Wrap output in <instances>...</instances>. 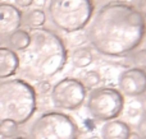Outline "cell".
<instances>
[{"instance_id":"cell-1","label":"cell","mask_w":146,"mask_h":139,"mask_svg":"<svg viewBox=\"0 0 146 139\" xmlns=\"http://www.w3.org/2000/svg\"><path fill=\"white\" fill-rule=\"evenodd\" d=\"M145 36L146 19L135 5L123 0H113L94 13L86 37L101 55L126 58L137 50Z\"/></svg>"},{"instance_id":"cell-2","label":"cell","mask_w":146,"mask_h":139,"mask_svg":"<svg viewBox=\"0 0 146 139\" xmlns=\"http://www.w3.org/2000/svg\"><path fill=\"white\" fill-rule=\"evenodd\" d=\"M30 45L19 56L21 74L35 82L49 81L68 61V49L56 32L49 28L31 30Z\"/></svg>"},{"instance_id":"cell-3","label":"cell","mask_w":146,"mask_h":139,"mask_svg":"<svg viewBox=\"0 0 146 139\" xmlns=\"http://www.w3.org/2000/svg\"><path fill=\"white\" fill-rule=\"evenodd\" d=\"M37 110L35 87L21 78L0 81V121L10 120L23 125Z\"/></svg>"},{"instance_id":"cell-4","label":"cell","mask_w":146,"mask_h":139,"mask_svg":"<svg viewBox=\"0 0 146 139\" xmlns=\"http://www.w3.org/2000/svg\"><path fill=\"white\" fill-rule=\"evenodd\" d=\"M48 13L58 30L76 33L87 27L95 13V5L91 0H50Z\"/></svg>"},{"instance_id":"cell-5","label":"cell","mask_w":146,"mask_h":139,"mask_svg":"<svg viewBox=\"0 0 146 139\" xmlns=\"http://www.w3.org/2000/svg\"><path fill=\"white\" fill-rule=\"evenodd\" d=\"M30 139H78L80 128L72 116L60 111L42 112L32 123Z\"/></svg>"},{"instance_id":"cell-6","label":"cell","mask_w":146,"mask_h":139,"mask_svg":"<svg viewBox=\"0 0 146 139\" xmlns=\"http://www.w3.org/2000/svg\"><path fill=\"white\" fill-rule=\"evenodd\" d=\"M87 111L95 120L110 121L123 111L124 96L114 87H98L87 97Z\"/></svg>"},{"instance_id":"cell-7","label":"cell","mask_w":146,"mask_h":139,"mask_svg":"<svg viewBox=\"0 0 146 139\" xmlns=\"http://www.w3.org/2000/svg\"><path fill=\"white\" fill-rule=\"evenodd\" d=\"M87 91L77 78H63L54 84L50 92L51 102L56 109L74 111L83 105Z\"/></svg>"},{"instance_id":"cell-8","label":"cell","mask_w":146,"mask_h":139,"mask_svg":"<svg viewBox=\"0 0 146 139\" xmlns=\"http://www.w3.org/2000/svg\"><path fill=\"white\" fill-rule=\"evenodd\" d=\"M118 89L128 98H137L146 93V70L128 68L118 78Z\"/></svg>"},{"instance_id":"cell-9","label":"cell","mask_w":146,"mask_h":139,"mask_svg":"<svg viewBox=\"0 0 146 139\" xmlns=\"http://www.w3.org/2000/svg\"><path fill=\"white\" fill-rule=\"evenodd\" d=\"M23 13L14 4L0 3V38H8L22 26Z\"/></svg>"},{"instance_id":"cell-10","label":"cell","mask_w":146,"mask_h":139,"mask_svg":"<svg viewBox=\"0 0 146 139\" xmlns=\"http://www.w3.org/2000/svg\"><path fill=\"white\" fill-rule=\"evenodd\" d=\"M19 69V55L12 49L0 46V81L12 78Z\"/></svg>"},{"instance_id":"cell-11","label":"cell","mask_w":146,"mask_h":139,"mask_svg":"<svg viewBox=\"0 0 146 139\" xmlns=\"http://www.w3.org/2000/svg\"><path fill=\"white\" fill-rule=\"evenodd\" d=\"M132 130L126 121L114 119L101 125L100 139H128Z\"/></svg>"},{"instance_id":"cell-12","label":"cell","mask_w":146,"mask_h":139,"mask_svg":"<svg viewBox=\"0 0 146 139\" xmlns=\"http://www.w3.org/2000/svg\"><path fill=\"white\" fill-rule=\"evenodd\" d=\"M30 41H31V37H30V32L26 30H17L15 32H13L12 35L8 37V43H9V49H12L13 51H25L26 49L30 45Z\"/></svg>"},{"instance_id":"cell-13","label":"cell","mask_w":146,"mask_h":139,"mask_svg":"<svg viewBox=\"0 0 146 139\" xmlns=\"http://www.w3.org/2000/svg\"><path fill=\"white\" fill-rule=\"evenodd\" d=\"M45 23H46V13L42 9L33 8V9H30L28 12H26L23 14L22 24L28 26L32 30L42 28Z\"/></svg>"},{"instance_id":"cell-14","label":"cell","mask_w":146,"mask_h":139,"mask_svg":"<svg viewBox=\"0 0 146 139\" xmlns=\"http://www.w3.org/2000/svg\"><path fill=\"white\" fill-rule=\"evenodd\" d=\"M71 61L76 68L85 69L90 66L94 61L92 51L87 47H77L72 51L71 54Z\"/></svg>"},{"instance_id":"cell-15","label":"cell","mask_w":146,"mask_h":139,"mask_svg":"<svg viewBox=\"0 0 146 139\" xmlns=\"http://www.w3.org/2000/svg\"><path fill=\"white\" fill-rule=\"evenodd\" d=\"M81 83L83 84V87L87 89H95L99 87V84L101 83V75L98 70H87L86 73H83L82 78L80 79Z\"/></svg>"},{"instance_id":"cell-16","label":"cell","mask_w":146,"mask_h":139,"mask_svg":"<svg viewBox=\"0 0 146 139\" xmlns=\"http://www.w3.org/2000/svg\"><path fill=\"white\" fill-rule=\"evenodd\" d=\"M18 132H19V125L15 124L14 121H10V120L0 121V135L3 137V139L17 137Z\"/></svg>"},{"instance_id":"cell-17","label":"cell","mask_w":146,"mask_h":139,"mask_svg":"<svg viewBox=\"0 0 146 139\" xmlns=\"http://www.w3.org/2000/svg\"><path fill=\"white\" fill-rule=\"evenodd\" d=\"M126 107V116L129 119H135V117H141L142 115V110H141V105H140L139 97L137 98H129L128 102L126 104L124 101V106Z\"/></svg>"},{"instance_id":"cell-18","label":"cell","mask_w":146,"mask_h":139,"mask_svg":"<svg viewBox=\"0 0 146 139\" xmlns=\"http://www.w3.org/2000/svg\"><path fill=\"white\" fill-rule=\"evenodd\" d=\"M129 61L133 65V68L146 70V49H139L129 54Z\"/></svg>"},{"instance_id":"cell-19","label":"cell","mask_w":146,"mask_h":139,"mask_svg":"<svg viewBox=\"0 0 146 139\" xmlns=\"http://www.w3.org/2000/svg\"><path fill=\"white\" fill-rule=\"evenodd\" d=\"M51 88H53V86H51L50 81H40L36 84L35 91H36V94H42V96H45L49 92H51Z\"/></svg>"},{"instance_id":"cell-20","label":"cell","mask_w":146,"mask_h":139,"mask_svg":"<svg viewBox=\"0 0 146 139\" xmlns=\"http://www.w3.org/2000/svg\"><path fill=\"white\" fill-rule=\"evenodd\" d=\"M136 129H137V134L140 137H146V115H142L140 117L139 123L136 125Z\"/></svg>"},{"instance_id":"cell-21","label":"cell","mask_w":146,"mask_h":139,"mask_svg":"<svg viewBox=\"0 0 146 139\" xmlns=\"http://www.w3.org/2000/svg\"><path fill=\"white\" fill-rule=\"evenodd\" d=\"M135 8L137 9V12L142 15L146 19V0H136V5Z\"/></svg>"},{"instance_id":"cell-22","label":"cell","mask_w":146,"mask_h":139,"mask_svg":"<svg viewBox=\"0 0 146 139\" xmlns=\"http://www.w3.org/2000/svg\"><path fill=\"white\" fill-rule=\"evenodd\" d=\"M33 4V0H14V5L18 9H27Z\"/></svg>"},{"instance_id":"cell-23","label":"cell","mask_w":146,"mask_h":139,"mask_svg":"<svg viewBox=\"0 0 146 139\" xmlns=\"http://www.w3.org/2000/svg\"><path fill=\"white\" fill-rule=\"evenodd\" d=\"M139 101H140V105H141L142 114H144V115H146V93L139 97Z\"/></svg>"},{"instance_id":"cell-24","label":"cell","mask_w":146,"mask_h":139,"mask_svg":"<svg viewBox=\"0 0 146 139\" xmlns=\"http://www.w3.org/2000/svg\"><path fill=\"white\" fill-rule=\"evenodd\" d=\"M33 4H35L38 9H41V8L46 4V0H33Z\"/></svg>"},{"instance_id":"cell-25","label":"cell","mask_w":146,"mask_h":139,"mask_svg":"<svg viewBox=\"0 0 146 139\" xmlns=\"http://www.w3.org/2000/svg\"><path fill=\"white\" fill-rule=\"evenodd\" d=\"M140 138H141V137H140V135L137 134V133H133V132H132L128 139H140Z\"/></svg>"},{"instance_id":"cell-26","label":"cell","mask_w":146,"mask_h":139,"mask_svg":"<svg viewBox=\"0 0 146 139\" xmlns=\"http://www.w3.org/2000/svg\"><path fill=\"white\" fill-rule=\"evenodd\" d=\"M91 1H92L94 5H95V4H100V3H105L106 0H91Z\"/></svg>"},{"instance_id":"cell-27","label":"cell","mask_w":146,"mask_h":139,"mask_svg":"<svg viewBox=\"0 0 146 139\" xmlns=\"http://www.w3.org/2000/svg\"><path fill=\"white\" fill-rule=\"evenodd\" d=\"M7 139H26L23 137H19V135H17V137H13V138H7Z\"/></svg>"},{"instance_id":"cell-28","label":"cell","mask_w":146,"mask_h":139,"mask_svg":"<svg viewBox=\"0 0 146 139\" xmlns=\"http://www.w3.org/2000/svg\"><path fill=\"white\" fill-rule=\"evenodd\" d=\"M88 139H100V138H98V137H90Z\"/></svg>"},{"instance_id":"cell-29","label":"cell","mask_w":146,"mask_h":139,"mask_svg":"<svg viewBox=\"0 0 146 139\" xmlns=\"http://www.w3.org/2000/svg\"><path fill=\"white\" fill-rule=\"evenodd\" d=\"M140 139H146V137H141V138H140Z\"/></svg>"},{"instance_id":"cell-30","label":"cell","mask_w":146,"mask_h":139,"mask_svg":"<svg viewBox=\"0 0 146 139\" xmlns=\"http://www.w3.org/2000/svg\"><path fill=\"white\" fill-rule=\"evenodd\" d=\"M145 45H146V40H145ZM145 49H146V47H145Z\"/></svg>"}]
</instances>
